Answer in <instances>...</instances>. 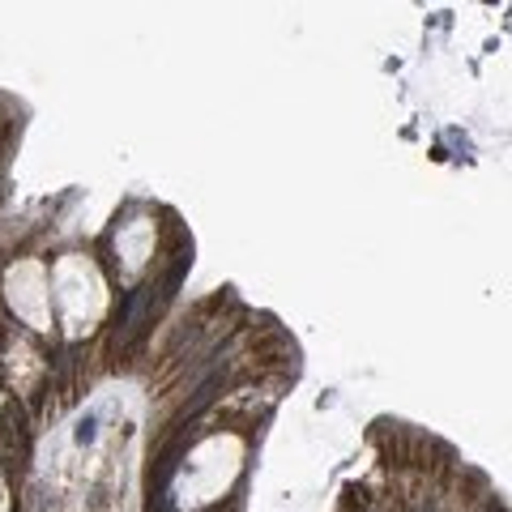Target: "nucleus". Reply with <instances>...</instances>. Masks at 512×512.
Returning a JSON list of instances; mask_svg holds the SVG:
<instances>
[{
    "label": "nucleus",
    "instance_id": "1",
    "mask_svg": "<svg viewBox=\"0 0 512 512\" xmlns=\"http://www.w3.org/2000/svg\"><path fill=\"white\" fill-rule=\"evenodd\" d=\"M52 295H56L69 329H90L107 308V291H103L99 269L90 261H82V256H64L56 265V291Z\"/></svg>",
    "mask_w": 512,
    "mask_h": 512
},
{
    "label": "nucleus",
    "instance_id": "2",
    "mask_svg": "<svg viewBox=\"0 0 512 512\" xmlns=\"http://www.w3.org/2000/svg\"><path fill=\"white\" fill-rule=\"evenodd\" d=\"M9 308L18 312L30 329H52V291H47V269L39 261H22L5 278Z\"/></svg>",
    "mask_w": 512,
    "mask_h": 512
},
{
    "label": "nucleus",
    "instance_id": "3",
    "mask_svg": "<svg viewBox=\"0 0 512 512\" xmlns=\"http://www.w3.org/2000/svg\"><path fill=\"white\" fill-rule=\"evenodd\" d=\"M235 466H239V444L235 440H210L184 470V483L192 487V500H214V495L231 483Z\"/></svg>",
    "mask_w": 512,
    "mask_h": 512
}]
</instances>
